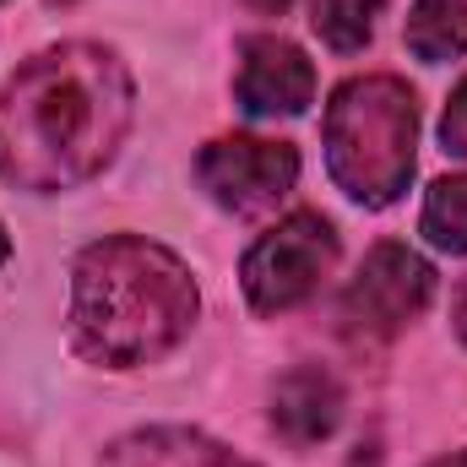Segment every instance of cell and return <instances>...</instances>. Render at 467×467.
Returning a JSON list of instances; mask_svg holds the SVG:
<instances>
[{"label": "cell", "mask_w": 467, "mask_h": 467, "mask_svg": "<svg viewBox=\"0 0 467 467\" xmlns=\"http://www.w3.org/2000/svg\"><path fill=\"white\" fill-rule=\"evenodd\" d=\"M202 294L191 266L141 234H109L71 266V343L88 364L141 369L174 353L196 327Z\"/></svg>", "instance_id": "2"}, {"label": "cell", "mask_w": 467, "mask_h": 467, "mask_svg": "<svg viewBox=\"0 0 467 467\" xmlns=\"http://www.w3.org/2000/svg\"><path fill=\"white\" fill-rule=\"evenodd\" d=\"M441 141H446V152L467 158V77L457 82V93H451V104L441 115Z\"/></svg>", "instance_id": "12"}, {"label": "cell", "mask_w": 467, "mask_h": 467, "mask_svg": "<svg viewBox=\"0 0 467 467\" xmlns=\"http://www.w3.org/2000/svg\"><path fill=\"white\" fill-rule=\"evenodd\" d=\"M5 255H11V239H5V229H0V266H5Z\"/></svg>", "instance_id": "17"}, {"label": "cell", "mask_w": 467, "mask_h": 467, "mask_svg": "<svg viewBox=\"0 0 467 467\" xmlns=\"http://www.w3.org/2000/svg\"><path fill=\"white\" fill-rule=\"evenodd\" d=\"M196 185L234 218L272 213L299 185V152L266 136H218L196 152Z\"/></svg>", "instance_id": "6"}, {"label": "cell", "mask_w": 467, "mask_h": 467, "mask_svg": "<svg viewBox=\"0 0 467 467\" xmlns=\"http://www.w3.org/2000/svg\"><path fill=\"white\" fill-rule=\"evenodd\" d=\"M234 99L250 119H288L305 115L316 99V66L305 60L299 44L277 33H255L239 44V71H234Z\"/></svg>", "instance_id": "7"}, {"label": "cell", "mask_w": 467, "mask_h": 467, "mask_svg": "<svg viewBox=\"0 0 467 467\" xmlns=\"http://www.w3.org/2000/svg\"><path fill=\"white\" fill-rule=\"evenodd\" d=\"M130 115L136 93L115 49L55 44L0 88V180L33 196L77 191L115 163Z\"/></svg>", "instance_id": "1"}, {"label": "cell", "mask_w": 467, "mask_h": 467, "mask_svg": "<svg viewBox=\"0 0 467 467\" xmlns=\"http://www.w3.org/2000/svg\"><path fill=\"white\" fill-rule=\"evenodd\" d=\"M430 467H467V451H451V457H435Z\"/></svg>", "instance_id": "16"}, {"label": "cell", "mask_w": 467, "mask_h": 467, "mask_svg": "<svg viewBox=\"0 0 467 467\" xmlns=\"http://www.w3.org/2000/svg\"><path fill=\"white\" fill-rule=\"evenodd\" d=\"M337 266V229L321 213H288L277 229H266L239 266L244 299L255 316H288L299 310Z\"/></svg>", "instance_id": "4"}, {"label": "cell", "mask_w": 467, "mask_h": 467, "mask_svg": "<svg viewBox=\"0 0 467 467\" xmlns=\"http://www.w3.org/2000/svg\"><path fill=\"white\" fill-rule=\"evenodd\" d=\"M430 299H435V266L419 250L386 239L364 255L358 277L343 294V332L353 343H391L430 310Z\"/></svg>", "instance_id": "5"}, {"label": "cell", "mask_w": 467, "mask_h": 467, "mask_svg": "<svg viewBox=\"0 0 467 467\" xmlns=\"http://www.w3.org/2000/svg\"><path fill=\"white\" fill-rule=\"evenodd\" d=\"M380 11H386V0H310V27L321 33L327 49L358 55L375 38Z\"/></svg>", "instance_id": "10"}, {"label": "cell", "mask_w": 467, "mask_h": 467, "mask_svg": "<svg viewBox=\"0 0 467 467\" xmlns=\"http://www.w3.org/2000/svg\"><path fill=\"white\" fill-rule=\"evenodd\" d=\"M337 424H343V386H337L332 369L299 364L272 386V430L294 451H310V446L332 441Z\"/></svg>", "instance_id": "8"}, {"label": "cell", "mask_w": 467, "mask_h": 467, "mask_svg": "<svg viewBox=\"0 0 467 467\" xmlns=\"http://www.w3.org/2000/svg\"><path fill=\"white\" fill-rule=\"evenodd\" d=\"M419 99L397 77H348L327 104V169L358 207H391L413 180Z\"/></svg>", "instance_id": "3"}, {"label": "cell", "mask_w": 467, "mask_h": 467, "mask_svg": "<svg viewBox=\"0 0 467 467\" xmlns=\"http://www.w3.org/2000/svg\"><path fill=\"white\" fill-rule=\"evenodd\" d=\"M408 49L430 66L467 55V0H419L408 11Z\"/></svg>", "instance_id": "9"}, {"label": "cell", "mask_w": 467, "mask_h": 467, "mask_svg": "<svg viewBox=\"0 0 467 467\" xmlns=\"http://www.w3.org/2000/svg\"><path fill=\"white\" fill-rule=\"evenodd\" d=\"M191 467H250V462H239V457H229V451H218V446H207V451H202V457H196Z\"/></svg>", "instance_id": "13"}, {"label": "cell", "mask_w": 467, "mask_h": 467, "mask_svg": "<svg viewBox=\"0 0 467 467\" xmlns=\"http://www.w3.org/2000/svg\"><path fill=\"white\" fill-rule=\"evenodd\" d=\"M419 229H424V239L435 250L467 255V174H451V180H435L430 185Z\"/></svg>", "instance_id": "11"}, {"label": "cell", "mask_w": 467, "mask_h": 467, "mask_svg": "<svg viewBox=\"0 0 467 467\" xmlns=\"http://www.w3.org/2000/svg\"><path fill=\"white\" fill-rule=\"evenodd\" d=\"M250 5H255V11H266V16H283L294 0H250Z\"/></svg>", "instance_id": "15"}, {"label": "cell", "mask_w": 467, "mask_h": 467, "mask_svg": "<svg viewBox=\"0 0 467 467\" xmlns=\"http://www.w3.org/2000/svg\"><path fill=\"white\" fill-rule=\"evenodd\" d=\"M451 321H457V337L467 343V277H462V288H457V305H451Z\"/></svg>", "instance_id": "14"}]
</instances>
